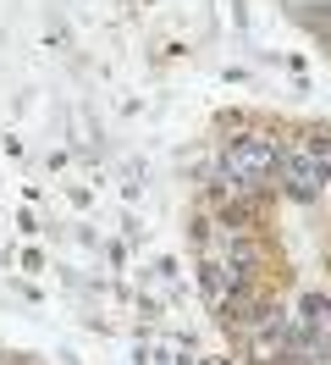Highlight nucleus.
I'll return each instance as SVG.
<instances>
[{
    "label": "nucleus",
    "instance_id": "nucleus-2",
    "mask_svg": "<svg viewBox=\"0 0 331 365\" xmlns=\"http://www.w3.org/2000/svg\"><path fill=\"white\" fill-rule=\"evenodd\" d=\"M276 172H282V182L298 194V200H315V194L331 182V172L315 155H304V150H298V155H282V160H276Z\"/></svg>",
    "mask_w": 331,
    "mask_h": 365
},
{
    "label": "nucleus",
    "instance_id": "nucleus-3",
    "mask_svg": "<svg viewBox=\"0 0 331 365\" xmlns=\"http://www.w3.org/2000/svg\"><path fill=\"white\" fill-rule=\"evenodd\" d=\"M304 155H315V160H320V166H326V172H331V133H309Z\"/></svg>",
    "mask_w": 331,
    "mask_h": 365
},
{
    "label": "nucleus",
    "instance_id": "nucleus-1",
    "mask_svg": "<svg viewBox=\"0 0 331 365\" xmlns=\"http://www.w3.org/2000/svg\"><path fill=\"white\" fill-rule=\"evenodd\" d=\"M276 160H282V150H276L270 138H260V133L232 138V144H226V178H232V188H254L260 178L276 172Z\"/></svg>",
    "mask_w": 331,
    "mask_h": 365
}]
</instances>
